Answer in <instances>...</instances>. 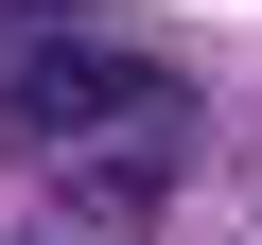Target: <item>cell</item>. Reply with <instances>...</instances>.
<instances>
[{"mask_svg":"<svg viewBox=\"0 0 262 245\" xmlns=\"http://www.w3.org/2000/svg\"><path fill=\"white\" fill-rule=\"evenodd\" d=\"M35 245H70V228H35Z\"/></svg>","mask_w":262,"mask_h":245,"instance_id":"3","label":"cell"},{"mask_svg":"<svg viewBox=\"0 0 262 245\" xmlns=\"http://www.w3.org/2000/svg\"><path fill=\"white\" fill-rule=\"evenodd\" d=\"M0 122L53 140V158H70V140H88V158H105V140H175V122H192V70L140 53V35H88V18H70V35H35L18 70H0Z\"/></svg>","mask_w":262,"mask_h":245,"instance_id":"1","label":"cell"},{"mask_svg":"<svg viewBox=\"0 0 262 245\" xmlns=\"http://www.w3.org/2000/svg\"><path fill=\"white\" fill-rule=\"evenodd\" d=\"M175 210V140H105L70 158V245H122V228H158Z\"/></svg>","mask_w":262,"mask_h":245,"instance_id":"2","label":"cell"}]
</instances>
